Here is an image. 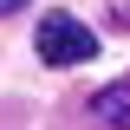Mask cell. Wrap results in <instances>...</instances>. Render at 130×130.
Returning a JSON list of instances; mask_svg holds the SVG:
<instances>
[{
	"label": "cell",
	"instance_id": "3957f363",
	"mask_svg": "<svg viewBox=\"0 0 130 130\" xmlns=\"http://www.w3.org/2000/svg\"><path fill=\"white\" fill-rule=\"evenodd\" d=\"M20 7H26V0H0V13H20Z\"/></svg>",
	"mask_w": 130,
	"mask_h": 130
},
{
	"label": "cell",
	"instance_id": "7a4b0ae2",
	"mask_svg": "<svg viewBox=\"0 0 130 130\" xmlns=\"http://www.w3.org/2000/svg\"><path fill=\"white\" fill-rule=\"evenodd\" d=\"M91 117H98L104 130H130V78H124V85H104V91L91 98Z\"/></svg>",
	"mask_w": 130,
	"mask_h": 130
},
{
	"label": "cell",
	"instance_id": "6da1fadb",
	"mask_svg": "<svg viewBox=\"0 0 130 130\" xmlns=\"http://www.w3.org/2000/svg\"><path fill=\"white\" fill-rule=\"evenodd\" d=\"M39 59L46 65H85V59H98V32L72 13H46L39 20Z\"/></svg>",
	"mask_w": 130,
	"mask_h": 130
}]
</instances>
